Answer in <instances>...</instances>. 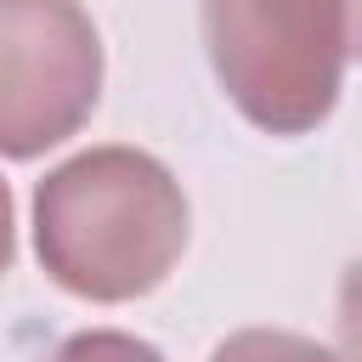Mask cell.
Here are the masks:
<instances>
[{
    "label": "cell",
    "mask_w": 362,
    "mask_h": 362,
    "mask_svg": "<svg viewBox=\"0 0 362 362\" xmlns=\"http://www.w3.org/2000/svg\"><path fill=\"white\" fill-rule=\"evenodd\" d=\"M334 328H339V362H362V260H351L339 277Z\"/></svg>",
    "instance_id": "8992f818"
},
{
    "label": "cell",
    "mask_w": 362,
    "mask_h": 362,
    "mask_svg": "<svg viewBox=\"0 0 362 362\" xmlns=\"http://www.w3.org/2000/svg\"><path fill=\"white\" fill-rule=\"evenodd\" d=\"M102 90V40L79 0H0V153L68 141Z\"/></svg>",
    "instance_id": "3957f363"
},
{
    "label": "cell",
    "mask_w": 362,
    "mask_h": 362,
    "mask_svg": "<svg viewBox=\"0 0 362 362\" xmlns=\"http://www.w3.org/2000/svg\"><path fill=\"white\" fill-rule=\"evenodd\" d=\"M51 362H164L147 339L136 334H113V328H90V334H74Z\"/></svg>",
    "instance_id": "5b68a950"
},
{
    "label": "cell",
    "mask_w": 362,
    "mask_h": 362,
    "mask_svg": "<svg viewBox=\"0 0 362 362\" xmlns=\"http://www.w3.org/2000/svg\"><path fill=\"white\" fill-rule=\"evenodd\" d=\"M215 79L249 124L300 136L339 102L362 57V0H198Z\"/></svg>",
    "instance_id": "7a4b0ae2"
},
{
    "label": "cell",
    "mask_w": 362,
    "mask_h": 362,
    "mask_svg": "<svg viewBox=\"0 0 362 362\" xmlns=\"http://www.w3.org/2000/svg\"><path fill=\"white\" fill-rule=\"evenodd\" d=\"M34 243L68 294L136 300L158 288L187 249L181 181L153 153L90 147L40 181Z\"/></svg>",
    "instance_id": "6da1fadb"
},
{
    "label": "cell",
    "mask_w": 362,
    "mask_h": 362,
    "mask_svg": "<svg viewBox=\"0 0 362 362\" xmlns=\"http://www.w3.org/2000/svg\"><path fill=\"white\" fill-rule=\"evenodd\" d=\"M11 266V192H6V181H0V272Z\"/></svg>",
    "instance_id": "52a82bcc"
},
{
    "label": "cell",
    "mask_w": 362,
    "mask_h": 362,
    "mask_svg": "<svg viewBox=\"0 0 362 362\" xmlns=\"http://www.w3.org/2000/svg\"><path fill=\"white\" fill-rule=\"evenodd\" d=\"M209 362H339V356L288 328H243V334L221 339Z\"/></svg>",
    "instance_id": "277c9868"
}]
</instances>
